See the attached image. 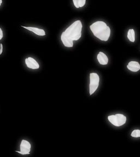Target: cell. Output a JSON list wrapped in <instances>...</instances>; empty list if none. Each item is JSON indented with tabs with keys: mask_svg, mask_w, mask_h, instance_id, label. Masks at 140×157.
Listing matches in <instances>:
<instances>
[{
	"mask_svg": "<svg viewBox=\"0 0 140 157\" xmlns=\"http://www.w3.org/2000/svg\"><path fill=\"white\" fill-rule=\"evenodd\" d=\"M90 30L94 36L100 41H107L111 36V29L104 21H96L90 26Z\"/></svg>",
	"mask_w": 140,
	"mask_h": 157,
	"instance_id": "6da1fadb",
	"label": "cell"
},
{
	"mask_svg": "<svg viewBox=\"0 0 140 157\" xmlns=\"http://www.w3.org/2000/svg\"><path fill=\"white\" fill-rule=\"evenodd\" d=\"M26 65L31 69H37L40 68V65L37 61L31 57H29L25 59Z\"/></svg>",
	"mask_w": 140,
	"mask_h": 157,
	"instance_id": "52a82bcc",
	"label": "cell"
},
{
	"mask_svg": "<svg viewBox=\"0 0 140 157\" xmlns=\"http://www.w3.org/2000/svg\"><path fill=\"white\" fill-rule=\"evenodd\" d=\"M31 147L30 142L26 140H23L20 145V151H16V152L23 155L29 154L31 151Z\"/></svg>",
	"mask_w": 140,
	"mask_h": 157,
	"instance_id": "5b68a950",
	"label": "cell"
},
{
	"mask_svg": "<svg viewBox=\"0 0 140 157\" xmlns=\"http://www.w3.org/2000/svg\"><path fill=\"white\" fill-rule=\"evenodd\" d=\"M61 40L62 41V44L64 46L68 48H72L73 46V41L69 39L68 37L65 36L64 32H62L61 36Z\"/></svg>",
	"mask_w": 140,
	"mask_h": 157,
	"instance_id": "30bf717a",
	"label": "cell"
},
{
	"mask_svg": "<svg viewBox=\"0 0 140 157\" xmlns=\"http://www.w3.org/2000/svg\"><path fill=\"white\" fill-rule=\"evenodd\" d=\"M2 1L0 0V6H1V3H2Z\"/></svg>",
	"mask_w": 140,
	"mask_h": 157,
	"instance_id": "2e32d148",
	"label": "cell"
},
{
	"mask_svg": "<svg viewBox=\"0 0 140 157\" xmlns=\"http://www.w3.org/2000/svg\"><path fill=\"white\" fill-rule=\"evenodd\" d=\"M3 51V45L2 44H1V48H0V55L2 54Z\"/></svg>",
	"mask_w": 140,
	"mask_h": 157,
	"instance_id": "9a60e30c",
	"label": "cell"
},
{
	"mask_svg": "<svg viewBox=\"0 0 140 157\" xmlns=\"http://www.w3.org/2000/svg\"><path fill=\"white\" fill-rule=\"evenodd\" d=\"M127 38L131 43H134L136 40L135 31L134 29H130L127 32Z\"/></svg>",
	"mask_w": 140,
	"mask_h": 157,
	"instance_id": "8fae6325",
	"label": "cell"
},
{
	"mask_svg": "<svg viewBox=\"0 0 140 157\" xmlns=\"http://www.w3.org/2000/svg\"><path fill=\"white\" fill-rule=\"evenodd\" d=\"M21 27L28 31H31L38 36H44L46 35V32L43 29H38L34 27H27V26H21Z\"/></svg>",
	"mask_w": 140,
	"mask_h": 157,
	"instance_id": "9c48e42d",
	"label": "cell"
},
{
	"mask_svg": "<svg viewBox=\"0 0 140 157\" xmlns=\"http://www.w3.org/2000/svg\"><path fill=\"white\" fill-rule=\"evenodd\" d=\"M100 77L97 73L93 72L89 75V94L93 95L99 88Z\"/></svg>",
	"mask_w": 140,
	"mask_h": 157,
	"instance_id": "3957f363",
	"label": "cell"
},
{
	"mask_svg": "<svg viewBox=\"0 0 140 157\" xmlns=\"http://www.w3.org/2000/svg\"><path fill=\"white\" fill-rule=\"evenodd\" d=\"M73 2L75 7L77 8H79L83 7L85 5L86 3V1L85 0H73Z\"/></svg>",
	"mask_w": 140,
	"mask_h": 157,
	"instance_id": "7c38bea8",
	"label": "cell"
},
{
	"mask_svg": "<svg viewBox=\"0 0 140 157\" xmlns=\"http://www.w3.org/2000/svg\"><path fill=\"white\" fill-rule=\"evenodd\" d=\"M131 136L133 137H140V130L139 129H135L134 130L131 134Z\"/></svg>",
	"mask_w": 140,
	"mask_h": 157,
	"instance_id": "4fadbf2b",
	"label": "cell"
},
{
	"mask_svg": "<svg viewBox=\"0 0 140 157\" xmlns=\"http://www.w3.org/2000/svg\"><path fill=\"white\" fill-rule=\"evenodd\" d=\"M108 121L115 127H121L124 126L127 121V117L122 114H116L107 117Z\"/></svg>",
	"mask_w": 140,
	"mask_h": 157,
	"instance_id": "277c9868",
	"label": "cell"
},
{
	"mask_svg": "<svg viewBox=\"0 0 140 157\" xmlns=\"http://www.w3.org/2000/svg\"><path fill=\"white\" fill-rule=\"evenodd\" d=\"M96 58L100 65L106 66L109 64V58L108 56H107V55L104 52L100 51L97 55Z\"/></svg>",
	"mask_w": 140,
	"mask_h": 157,
	"instance_id": "8992f818",
	"label": "cell"
},
{
	"mask_svg": "<svg viewBox=\"0 0 140 157\" xmlns=\"http://www.w3.org/2000/svg\"><path fill=\"white\" fill-rule=\"evenodd\" d=\"M3 37V31L2 30V29L0 28V40H1L2 39Z\"/></svg>",
	"mask_w": 140,
	"mask_h": 157,
	"instance_id": "5bb4252c",
	"label": "cell"
},
{
	"mask_svg": "<svg viewBox=\"0 0 140 157\" xmlns=\"http://www.w3.org/2000/svg\"><path fill=\"white\" fill-rule=\"evenodd\" d=\"M83 29L82 22L81 20L74 21L64 32L65 36L72 41H78L82 37Z\"/></svg>",
	"mask_w": 140,
	"mask_h": 157,
	"instance_id": "7a4b0ae2",
	"label": "cell"
},
{
	"mask_svg": "<svg viewBox=\"0 0 140 157\" xmlns=\"http://www.w3.org/2000/svg\"><path fill=\"white\" fill-rule=\"evenodd\" d=\"M126 68L130 71L136 73L140 71V63L138 61H131L128 62Z\"/></svg>",
	"mask_w": 140,
	"mask_h": 157,
	"instance_id": "ba28073f",
	"label": "cell"
}]
</instances>
